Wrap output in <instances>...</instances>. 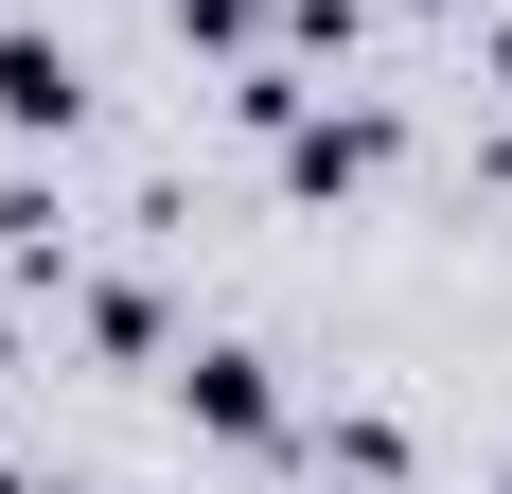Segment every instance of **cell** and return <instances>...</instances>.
<instances>
[{
	"label": "cell",
	"mask_w": 512,
	"mask_h": 494,
	"mask_svg": "<svg viewBox=\"0 0 512 494\" xmlns=\"http://www.w3.org/2000/svg\"><path fill=\"white\" fill-rule=\"evenodd\" d=\"M177 18H195V36H248V18H265V0H177Z\"/></svg>",
	"instance_id": "4"
},
{
	"label": "cell",
	"mask_w": 512,
	"mask_h": 494,
	"mask_svg": "<svg viewBox=\"0 0 512 494\" xmlns=\"http://www.w3.org/2000/svg\"><path fill=\"white\" fill-rule=\"evenodd\" d=\"M495 71H512V36H495Z\"/></svg>",
	"instance_id": "5"
},
{
	"label": "cell",
	"mask_w": 512,
	"mask_h": 494,
	"mask_svg": "<svg viewBox=\"0 0 512 494\" xmlns=\"http://www.w3.org/2000/svg\"><path fill=\"white\" fill-rule=\"evenodd\" d=\"M195 406L230 424V442H265V371H248V353H195Z\"/></svg>",
	"instance_id": "3"
},
{
	"label": "cell",
	"mask_w": 512,
	"mask_h": 494,
	"mask_svg": "<svg viewBox=\"0 0 512 494\" xmlns=\"http://www.w3.org/2000/svg\"><path fill=\"white\" fill-rule=\"evenodd\" d=\"M371 159H389V124H371V106H354V124H301V195H336V177H371Z\"/></svg>",
	"instance_id": "2"
},
{
	"label": "cell",
	"mask_w": 512,
	"mask_h": 494,
	"mask_svg": "<svg viewBox=\"0 0 512 494\" xmlns=\"http://www.w3.org/2000/svg\"><path fill=\"white\" fill-rule=\"evenodd\" d=\"M0 124H71V53L53 36H0Z\"/></svg>",
	"instance_id": "1"
}]
</instances>
